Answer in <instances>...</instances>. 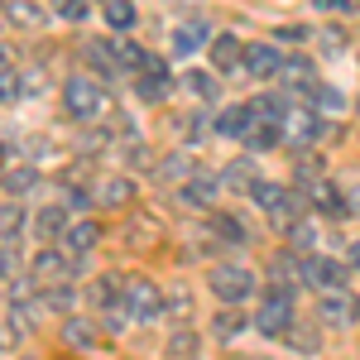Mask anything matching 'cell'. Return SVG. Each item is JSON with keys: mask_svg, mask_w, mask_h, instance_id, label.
Here are the masks:
<instances>
[{"mask_svg": "<svg viewBox=\"0 0 360 360\" xmlns=\"http://www.w3.org/2000/svg\"><path fill=\"white\" fill-rule=\"evenodd\" d=\"M207 283H212V293H217L221 303H236V307L255 293V274H250L245 264H217Z\"/></svg>", "mask_w": 360, "mask_h": 360, "instance_id": "6da1fadb", "label": "cell"}, {"mask_svg": "<svg viewBox=\"0 0 360 360\" xmlns=\"http://www.w3.org/2000/svg\"><path fill=\"white\" fill-rule=\"evenodd\" d=\"M101 86L91 82V77H68V86H63V106H68V115H77V120H91V115L101 111Z\"/></svg>", "mask_w": 360, "mask_h": 360, "instance_id": "7a4b0ae2", "label": "cell"}, {"mask_svg": "<svg viewBox=\"0 0 360 360\" xmlns=\"http://www.w3.org/2000/svg\"><path fill=\"white\" fill-rule=\"evenodd\" d=\"M303 283L322 288V293H346L351 274H346V264H336V259H322V255H312V259L303 264Z\"/></svg>", "mask_w": 360, "mask_h": 360, "instance_id": "3957f363", "label": "cell"}, {"mask_svg": "<svg viewBox=\"0 0 360 360\" xmlns=\"http://www.w3.org/2000/svg\"><path fill=\"white\" fill-rule=\"evenodd\" d=\"M125 303H130V312L139 322H159L164 317V298H159V288L149 278H125Z\"/></svg>", "mask_w": 360, "mask_h": 360, "instance_id": "277c9868", "label": "cell"}, {"mask_svg": "<svg viewBox=\"0 0 360 360\" xmlns=\"http://www.w3.org/2000/svg\"><path fill=\"white\" fill-rule=\"evenodd\" d=\"M317 317L332 322V327H356V322H360V298H356V293H322Z\"/></svg>", "mask_w": 360, "mask_h": 360, "instance_id": "5b68a950", "label": "cell"}, {"mask_svg": "<svg viewBox=\"0 0 360 360\" xmlns=\"http://www.w3.org/2000/svg\"><path fill=\"white\" fill-rule=\"evenodd\" d=\"M255 327H259L264 336H288V327H293V303H288V293H274L269 303L259 307Z\"/></svg>", "mask_w": 360, "mask_h": 360, "instance_id": "8992f818", "label": "cell"}, {"mask_svg": "<svg viewBox=\"0 0 360 360\" xmlns=\"http://www.w3.org/2000/svg\"><path fill=\"white\" fill-rule=\"evenodd\" d=\"M68 274H72V264H68V255H63V250H39V255H34V278H39V283H44V288H49V283H68Z\"/></svg>", "mask_w": 360, "mask_h": 360, "instance_id": "52a82bcc", "label": "cell"}, {"mask_svg": "<svg viewBox=\"0 0 360 360\" xmlns=\"http://www.w3.org/2000/svg\"><path fill=\"white\" fill-rule=\"evenodd\" d=\"M283 125H288V135L298 139V144H312V139L327 135V120L312 111V106H303V111H288V115H283Z\"/></svg>", "mask_w": 360, "mask_h": 360, "instance_id": "ba28073f", "label": "cell"}, {"mask_svg": "<svg viewBox=\"0 0 360 360\" xmlns=\"http://www.w3.org/2000/svg\"><path fill=\"white\" fill-rule=\"evenodd\" d=\"M283 58L274 44H255V49H245V72H255V77H278V68H283Z\"/></svg>", "mask_w": 360, "mask_h": 360, "instance_id": "9c48e42d", "label": "cell"}, {"mask_svg": "<svg viewBox=\"0 0 360 360\" xmlns=\"http://www.w3.org/2000/svg\"><path fill=\"white\" fill-rule=\"evenodd\" d=\"M212 44V25L207 20H188L183 29H173V53H197Z\"/></svg>", "mask_w": 360, "mask_h": 360, "instance_id": "30bf717a", "label": "cell"}, {"mask_svg": "<svg viewBox=\"0 0 360 360\" xmlns=\"http://www.w3.org/2000/svg\"><path fill=\"white\" fill-rule=\"evenodd\" d=\"M217 178H221V188H236V193H250V188L259 183V173H255V159H231V164H226Z\"/></svg>", "mask_w": 360, "mask_h": 360, "instance_id": "8fae6325", "label": "cell"}, {"mask_svg": "<svg viewBox=\"0 0 360 360\" xmlns=\"http://www.w3.org/2000/svg\"><path fill=\"white\" fill-rule=\"evenodd\" d=\"M96 202L120 212V207H130V202H135V183H130V178H106V183L96 188Z\"/></svg>", "mask_w": 360, "mask_h": 360, "instance_id": "7c38bea8", "label": "cell"}, {"mask_svg": "<svg viewBox=\"0 0 360 360\" xmlns=\"http://www.w3.org/2000/svg\"><path fill=\"white\" fill-rule=\"evenodd\" d=\"M217 188H221V178H212V173H193V178L183 183V202H188V207H207V202L217 197Z\"/></svg>", "mask_w": 360, "mask_h": 360, "instance_id": "4fadbf2b", "label": "cell"}, {"mask_svg": "<svg viewBox=\"0 0 360 360\" xmlns=\"http://www.w3.org/2000/svg\"><path fill=\"white\" fill-rule=\"evenodd\" d=\"M250 130H255V111H250V106L221 111V120H217V135H226V139H245Z\"/></svg>", "mask_w": 360, "mask_h": 360, "instance_id": "5bb4252c", "label": "cell"}, {"mask_svg": "<svg viewBox=\"0 0 360 360\" xmlns=\"http://www.w3.org/2000/svg\"><path fill=\"white\" fill-rule=\"evenodd\" d=\"M0 183H5L10 197H20V193H29V188L39 183V168L34 164H10V168H0Z\"/></svg>", "mask_w": 360, "mask_h": 360, "instance_id": "9a60e30c", "label": "cell"}, {"mask_svg": "<svg viewBox=\"0 0 360 360\" xmlns=\"http://www.w3.org/2000/svg\"><path fill=\"white\" fill-rule=\"evenodd\" d=\"M96 240H101V231L91 221H77L63 231V245H68V255H86V250H96Z\"/></svg>", "mask_w": 360, "mask_h": 360, "instance_id": "2e32d148", "label": "cell"}, {"mask_svg": "<svg viewBox=\"0 0 360 360\" xmlns=\"http://www.w3.org/2000/svg\"><path fill=\"white\" fill-rule=\"evenodd\" d=\"M212 63H217V68H236V63H245V49H240V44H236V34H217V39H212Z\"/></svg>", "mask_w": 360, "mask_h": 360, "instance_id": "e0dca14e", "label": "cell"}, {"mask_svg": "<svg viewBox=\"0 0 360 360\" xmlns=\"http://www.w3.org/2000/svg\"><path fill=\"white\" fill-rule=\"evenodd\" d=\"M269 278H274L278 293H288V288H293V283L303 278V269L293 264V255H274V259H269Z\"/></svg>", "mask_w": 360, "mask_h": 360, "instance_id": "ac0fdd59", "label": "cell"}, {"mask_svg": "<svg viewBox=\"0 0 360 360\" xmlns=\"http://www.w3.org/2000/svg\"><path fill=\"white\" fill-rule=\"evenodd\" d=\"M307 101H312V111H327V115L346 111V91L341 86H307Z\"/></svg>", "mask_w": 360, "mask_h": 360, "instance_id": "d6986e66", "label": "cell"}, {"mask_svg": "<svg viewBox=\"0 0 360 360\" xmlns=\"http://www.w3.org/2000/svg\"><path fill=\"white\" fill-rule=\"evenodd\" d=\"M82 53H86V63H91L96 72H115V68H120V63H115V49L106 44V39H86Z\"/></svg>", "mask_w": 360, "mask_h": 360, "instance_id": "ffe728a7", "label": "cell"}, {"mask_svg": "<svg viewBox=\"0 0 360 360\" xmlns=\"http://www.w3.org/2000/svg\"><path fill=\"white\" fill-rule=\"evenodd\" d=\"M72 303H77L72 283H49V288H39V307H49V312H68Z\"/></svg>", "mask_w": 360, "mask_h": 360, "instance_id": "44dd1931", "label": "cell"}, {"mask_svg": "<svg viewBox=\"0 0 360 360\" xmlns=\"http://www.w3.org/2000/svg\"><path fill=\"white\" fill-rule=\"evenodd\" d=\"M135 96H139V101H149V106H159V101L168 96V77H164V72H139Z\"/></svg>", "mask_w": 360, "mask_h": 360, "instance_id": "7402d4cb", "label": "cell"}, {"mask_svg": "<svg viewBox=\"0 0 360 360\" xmlns=\"http://www.w3.org/2000/svg\"><path fill=\"white\" fill-rule=\"evenodd\" d=\"M250 197H255V202L264 207V217H274L278 207L288 202V188H278V183H264V178H259V183L250 188Z\"/></svg>", "mask_w": 360, "mask_h": 360, "instance_id": "603a6c76", "label": "cell"}, {"mask_svg": "<svg viewBox=\"0 0 360 360\" xmlns=\"http://www.w3.org/2000/svg\"><path fill=\"white\" fill-rule=\"evenodd\" d=\"M5 20L20 25V29H34V25H44V10H39L34 0H10V5H5Z\"/></svg>", "mask_w": 360, "mask_h": 360, "instance_id": "cb8c5ba5", "label": "cell"}, {"mask_svg": "<svg viewBox=\"0 0 360 360\" xmlns=\"http://www.w3.org/2000/svg\"><path fill=\"white\" fill-rule=\"evenodd\" d=\"M188 173H197V168H193V154H188V149H178V154H168L164 164H159V178H168V183H183Z\"/></svg>", "mask_w": 360, "mask_h": 360, "instance_id": "d4e9b609", "label": "cell"}, {"mask_svg": "<svg viewBox=\"0 0 360 360\" xmlns=\"http://www.w3.org/2000/svg\"><path fill=\"white\" fill-rule=\"evenodd\" d=\"M34 236H39V245L53 240V236H63V207H44V212L34 217Z\"/></svg>", "mask_w": 360, "mask_h": 360, "instance_id": "484cf974", "label": "cell"}, {"mask_svg": "<svg viewBox=\"0 0 360 360\" xmlns=\"http://www.w3.org/2000/svg\"><path fill=\"white\" fill-rule=\"evenodd\" d=\"M183 91H193L197 101H217V77L212 72H183Z\"/></svg>", "mask_w": 360, "mask_h": 360, "instance_id": "4316f807", "label": "cell"}, {"mask_svg": "<svg viewBox=\"0 0 360 360\" xmlns=\"http://www.w3.org/2000/svg\"><path fill=\"white\" fill-rule=\"evenodd\" d=\"M312 77V63L303 53H288L283 58V68H278V82H307Z\"/></svg>", "mask_w": 360, "mask_h": 360, "instance_id": "83f0119b", "label": "cell"}, {"mask_svg": "<svg viewBox=\"0 0 360 360\" xmlns=\"http://www.w3.org/2000/svg\"><path fill=\"white\" fill-rule=\"evenodd\" d=\"M106 25L111 29H135V5H130V0H106Z\"/></svg>", "mask_w": 360, "mask_h": 360, "instance_id": "f1b7e54d", "label": "cell"}, {"mask_svg": "<svg viewBox=\"0 0 360 360\" xmlns=\"http://www.w3.org/2000/svg\"><path fill=\"white\" fill-rule=\"evenodd\" d=\"M63 341H68V346H91V341H96V327L82 322V317H72V322L63 327Z\"/></svg>", "mask_w": 360, "mask_h": 360, "instance_id": "f546056e", "label": "cell"}, {"mask_svg": "<svg viewBox=\"0 0 360 360\" xmlns=\"http://www.w3.org/2000/svg\"><path fill=\"white\" fill-rule=\"evenodd\" d=\"M288 341H293V351H303V356H312L317 346H322V336H317V327H288Z\"/></svg>", "mask_w": 360, "mask_h": 360, "instance_id": "4dcf8cb0", "label": "cell"}, {"mask_svg": "<svg viewBox=\"0 0 360 360\" xmlns=\"http://www.w3.org/2000/svg\"><path fill=\"white\" fill-rule=\"evenodd\" d=\"M20 226H25V207H15V202H0V240H10Z\"/></svg>", "mask_w": 360, "mask_h": 360, "instance_id": "1f68e13d", "label": "cell"}, {"mask_svg": "<svg viewBox=\"0 0 360 360\" xmlns=\"http://www.w3.org/2000/svg\"><path fill=\"white\" fill-rule=\"evenodd\" d=\"M317 49L327 58H336V53H346V29H336V25H327L322 34H317Z\"/></svg>", "mask_w": 360, "mask_h": 360, "instance_id": "d6a6232c", "label": "cell"}, {"mask_svg": "<svg viewBox=\"0 0 360 360\" xmlns=\"http://www.w3.org/2000/svg\"><path fill=\"white\" fill-rule=\"evenodd\" d=\"M212 332L221 336V341H231V336H240V332H245V317H240V307H236V312H221Z\"/></svg>", "mask_w": 360, "mask_h": 360, "instance_id": "836d02e7", "label": "cell"}, {"mask_svg": "<svg viewBox=\"0 0 360 360\" xmlns=\"http://www.w3.org/2000/svg\"><path fill=\"white\" fill-rule=\"evenodd\" d=\"M168 356H173V360L197 356V336L193 332H173V336H168Z\"/></svg>", "mask_w": 360, "mask_h": 360, "instance_id": "e575fe53", "label": "cell"}, {"mask_svg": "<svg viewBox=\"0 0 360 360\" xmlns=\"http://www.w3.org/2000/svg\"><path fill=\"white\" fill-rule=\"evenodd\" d=\"M312 197H317V202H322V212H346V207H341V193H336L332 183H322V178H317V183H312Z\"/></svg>", "mask_w": 360, "mask_h": 360, "instance_id": "d590c367", "label": "cell"}, {"mask_svg": "<svg viewBox=\"0 0 360 360\" xmlns=\"http://www.w3.org/2000/svg\"><path fill=\"white\" fill-rule=\"evenodd\" d=\"M144 49H139V44H120V49H115V63H120V68H130V72H144Z\"/></svg>", "mask_w": 360, "mask_h": 360, "instance_id": "8d00e7d4", "label": "cell"}, {"mask_svg": "<svg viewBox=\"0 0 360 360\" xmlns=\"http://www.w3.org/2000/svg\"><path fill=\"white\" fill-rule=\"evenodd\" d=\"M288 240H293V250H312V245H317V226H312V221L303 217V221L288 231Z\"/></svg>", "mask_w": 360, "mask_h": 360, "instance_id": "74e56055", "label": "cell"}, {"mask_svg": "<svg viewBox=\"0 0 360 360\" xmlns=\"http://www.w3.org/2000/svg\"><path fill=\"white\" fill-rule=\"evenodd\" d=\"M217 236L231 240V245H245V226L236 221V217H217Z\"/></svg>", "mask_w": 360, "mask_h": 360, "instance_id": "f35d334b", "label": "cell"}, {"mask_svg": "<svg viewBox=\"0 0 360 360\" xmlns=\"http://www.w3.org/2000/svg\"><path fill=\"white\" fill-rule=\"evenodd\" d=\"M15 96H25V91H20V77H15L10 68H0V106H10Z\"/></svg>", "mask_w": 360, "mask_h": 360, "instance_id": "ab89813d", "label": "cell"}, {"mask_svg": "<svg viewBox=\"0 0 360 360\" xmlns=\"http://www.w3.org/2000/svg\"><path fill=\"white\" fill-rule=\"evenodd\" d=\"M15 274H20V255H15V245L5 240V245H0V278H15Z\"/></svg>", "mask_w": 360, "mask_h": 360, "instance_id": "60d3db41", "label": "cell"}, {"mask_svg": "<svg viewBox=\"0 0 360 360\" xmlns=\"http://www.w3.org/2000/svg\"><path fill=\"white\" fill-rule=\"evenodd\" d=\"M58 20H86V0H58Z\"/></svg>", "mask_w": 360, "mask_h": 360, "instance_id": "b9f144b4", "label": "cell"}, {"mask_svg": "<svg viewBox=\"0 0 360 360\" xmlns=\"http://www.w3.org/2000/svg\"><path fill=\"white\" fill-rule=\"evenodd\" d=\"M312 5H317V10H351L356 0H312Z\"/></svg>", "mask_w": 360, "mask_h": 360, "instance_id": "7bdbcfd3", "label": "cell"}, {"mask_svg": "<svg viewBox=\"0 0 360 360\" xmlns=\"http://www.w3.org/2000/svg\"><path fill=\"white\" fill-rule=\"evenodd\" d=\"M144 72H164V77H168V63H164V58H154V53H149V58H144Z\"/></svg>", "mask_w": 360, "mask_h": 360, "instance_id": "ee69618b", "label": "cell"}, {"mask_svg": "<svg viewBox=\"0 0 360 360\" xmlns=\"http://www.w3.org/2000/svg\"><path fill=\"white\" fill-rule=\"evenodd\" d=\"M15 341H20V332H15V327H0V351H10Z\"/></svg>", "mask_w": 360, "mask_h": 360, "instance_id": "f6af8a7d", "label": "cell"}, {"mask_svg": "<svg viewBox=\"0 0 360 360\" xmlns=\"http://www.w3.org/2000/svg\"><path fill=\"white\" fill-rule=\"evenodd\" d=\"M351 264H356V269H360V240H356V245H351Z\"/></svg>", "mask_w": 360, "mask_h": 360, "instance_id": "bcb514c9", "label": "cell"}, {"mask_svg": "<svg viewBox=\"0 0 360 360\" xmlns=\"http://www.w3.org/2000/svg\"><path fill=\"white\" fill-rule=\"evenodd\" d=\"M173 5H183V0H173Z\"/></svg>", "mask_w": 360, "mask_h": 360, "instance_id": "7dc6e473", "label": "cell"}]
</instances>
